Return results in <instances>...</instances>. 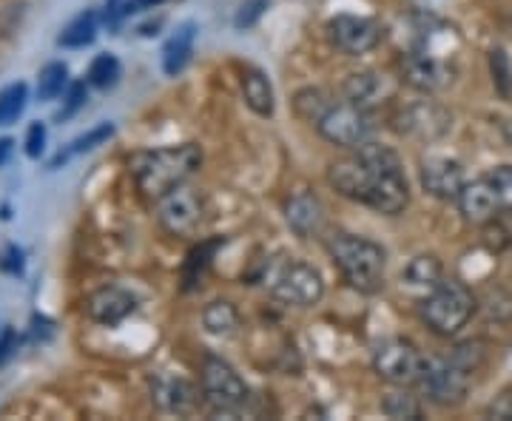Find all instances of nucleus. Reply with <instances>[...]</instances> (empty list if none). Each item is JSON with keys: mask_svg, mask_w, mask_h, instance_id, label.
Returning <instances> with one entry per match:
<instances>
[{"mask_svg": "<svg viewBox=\"0 0 512 421\" xmlns=\"http://www.w3.org/2000/svg\"><path fill=\"white\" fill-rule=\"evenodd\" d=\"M328 180L342 197L367 202L370 188H373V171L359 160V154H353L348 160H339V163L330 165Z\"/></svg>", "mask_w": 512, "mask_h": 421, "instance_id": "obj_17", "label": "nucleus"}, {"mask_svg": "<svg viewBox=\"0 0 512 421\" xmlns=\"http://www.w3.org/2000/svg\"><path fill=\"white\" fill-rule=\"evenodd\" d=\"M487 416H490V419H501V421L512 419V393H501V396L487 407Z\"/></svg>", "mask_w": 512, "mask_h": 421, "instance_id": "obj_41", "label": "nucleus"}, {"mask_svg": "<svg viewBox=\"0 0 512 421\" xmlns=\"http://www.w3.org/2000/svg\"><path fill=\"white\" fill-rule=\"evenodd\" d=\"M26 100H29V89L26 83H12L0 92V126H9L15 123L23 109H26Z\"/></svg>", "mask_w": 512, "mask_h": 421, "instance_id": "obj_29", "label": "nucleus"}, {"mask_svg": "<svg viewBox=\"0 0 512 421\" xmlns=\"http://www.w3.org/2000/svg\"><path fill=\"white\" fill-rule=\"evenodd\" d=\"M441 268L439 257L433 254H421V257H413L407 262V268L402 271L404 288H410L413 293H430L441 282Z\"/></svg>", "mask_w": 512, "mask_h": 421, "instance_id": "obj_22", "label": "nucleus"}, {"mask_svg": "<svg viewBox=\"0 0 512 421\" xmlns=\"http://www.w3.org/2000/svg\"><path fill=\"white\" fill-rule=\"evenodd\" d=\"M100 12H94V9H86V12H80L77 18L60 32L57 37V43L63 46V49H86V46H92L94 37L100 32Z\"/></svg>", "mask_w": 512, "mask_h": 421, "instance_id": "obj_23", "label": "nucleus"}, {"mask_svg": "<svg viewBox=\"0 0 512 421\" xmlns=\"http://www.w3.org/2000/svg\"><path fill=\"white\" fill-rule=\"evenodd\" d=\"M202 165V151L194 143L140 151L131 157V177L148 200H160L168 191L185 185Z\"/></svg>", "mask_w": 512, "mask_h": 421, "instance_id": "obj_1", "label": "nucleus"}, {"mask_svg": "<svg viewBox=\"0 0 512 421\" xmlns=\"http://www.w3.org/2000/svg\"><path fill=\"white\" fill-rule=\"evenodd\" d=\"M285 220L293 228V234L302 239L316 237L325 225V208L313 191H296L288 208H285Z\"/></svg>", "mask_w": 512, "mask_h": 421, "instance_id": "obj_18", "label": "nucleus"}, {"mask_svg": "<svg viewBox=\"0 0 512 421\" xmlns=\"http://www.w3.org/2000/svg\"><path fill=\"white\" fill-rule=\"evenodd\" d=\"M356 154L373 171V188H370V197H367L365 205H370L379 214H387V217L402 214L410 202L402 157L382 143H362L356 148Z\"/></svg>", "mask_w": 512, "mask_h": 421, "instance_id": "obj_2", "label": "nucleus"}, {"mask_svg": "<svg viewBox=\"0 0 512 421\" xmlns=\"http://www.w3.org/2000/svg\"><path fill=\"white\" fill-rule=\"evenodd\" d=\"M242 94H245V103H248V109L254 111V114H259V117H274V86H271V80L259 72V69H245L242 72Z\"/></svg>", "mask_w": 512, "mask_h": 421, "instance_id": "obj_21", "label": "nucleus"}, {"mask_svg": "<svg viewBox=\"0 0 512 421\" xmlns=\"http://www.w3.org/2000/svg\"><path fill=\"white\" fill-rule=\"evenodd\" d=\"M154 393V402L165 413H177V416H185L191 413L197 402H200V390L194 382H188L185 376H174V373H163L157 376V382L151 387Z\"/></svg>", "mask_w": 512, "mask_h": 421, "instance_id": "obj_16", "label": "nucleus"}, {"mask_svg": "<svg viewBox=\"0 0 512 421\" xmlns=\"http://www.w3.org/2000/svg\"><path fill=\"white\" fill-rule=\"evenodd\" d=\"M470 376L473 373L458 367L453 359H424L419 385L433 404H439V407H458L467 399Z\"/></svg>", "mask_w": 512, "mask_h": 421, "instance_id": "obj_7", "label": "nucleus"}, {"mask_svg": "<svg viewBox=\"0 0 512 421\" xmlns=\"http://www.w3.org/2000/svg\"><path fill=\"white\" fill-rule=\"evenodd\" d=\"M86 100H89V92H86V83H72L69 89H66V106L60 109L57 114V120H69L74 111H80L86 106Z\"/></svg>", "mask_w": 512, "mask_h": 421, "instance_id": "obj_36", "label": "nucleus"}, {"mask_svg": "<svg viewBox=\"0 0 512 421\" xmlns=\"http://www.w3.org/2000/svg\"><path fill=\"white\" fill-rule=\"evenodd\" d=\"M456 202L464 222H470V225H487L504 208L501 200H498V194H495L493 183H490V177L473 180V183L464 185Z\"/></svg>", "mask_w": 512, "mask_h": 421, "instance_id": "obj_15", "label": "nucleus"}, {"mask_svg": "<svg viewBox=\"0 0 512 421\" xmlns=\"http://www.w3.org/2000/svg\"><path fill=\"white\" fill-rule=\"evenodd\" d=\"M12 151H15V140L12 137H3L0 140V165H6L12 160Z\"/></svg>", "mask_w": 512, "mask_h": 421, "instance_id": "obj_43", "label": "nucleus"}, {"mask_svg": "<svg viewBox=\"0 0 512 421\" xmlns=\"http://www.w3.org/2000/svg\"><path fill=\"white\" fill-rule=\"evenodd\" d=\"M157 205V220L163 225L168 234L174 237H188L194 234L202 225L205 217V202H202L200 191L180 185L174 191H168L165 197H160Z\"/></svg>", "mask_w": 512, "mask_h": 421, "instance_id": "obj_8", "label": "nucleus"}, {"mask_svg": "<svg viewBox=\"0 0 512 421\" xmlns=\"http://www.w3.org/2000/svg\"><path fill=\"white\" fill-rule=\"evenodd\" d=\"M373 367L390 385H419L424 356L404 339H390L373 356Z\"/></svg>", "mask_w": 512, "mask_h": 421, "instance_id": "obj_10", "label": "nucleus"}, {"mask_svg": "<svg viewBox=\"0 0 512 421\" xmlns=\"http://www.w3.org/2000/svg\"><path fill=\"white\" fill-rule=\"evenodd\" d=\"M268 6H271V0H245V3L239 6L234 26H237L239 32L251 29V26H256V23L262 20V15L268 12Z\"/></svg>", "mask_w": 512, "mask_h": 421, "instance_id": "obj_34", "label": "nucleus"}, {"mask_svg": "<svg viewBox=\"0 0 512 421\" xmlns=\"http://www.w3.org/2000/svg\"><path fill=\"white\" fill-rule=\"evenodd\" d=\"M202 325L211 336H234L239 328V311L231 302L217 299L202 311Z\"/></svg>", "mask_w": 512, "mask_h": 421, "instance_id": "obj_25", "label": "nucleus"}, {"mask_svg": "<svg viewBox=\"0 0 512 421\" xmlns=\"http://www.w3.org/2000/svg\"><path fill=\"white\" fill-rule=\"evenodd\" d=\"M476 313V296L458 279H441L433 291L424 296L421 316L427 328L439 336H456Z\"/></svg>", "mask_w": 512, "mask_h": 421, "instance_id": "obj_4", "label": "nucleus"}, {"mask_svg": "<svg viewBox=\"0 0 512 421\" xmlns=\"http://www.w3.org/2000/svg\"><path fill=\"white\" fill-rule=\"evenodd\" d=\"M66 89H69V69H66V63H49L40 72V77H37V100L40 103L55 100Z\"/></svg>", "mask_w": 512, "mask_h": 421, "instance_id": "obj_27", "label": "nucleus"}, {"mask_svg": "<svg viewBox=\"0 0 512 421\" xmlns=\"http://www.w3.org/2000/svg\"><path fill=\"white\" fill-rule=\"evenodd\" d=\"M194 46H197V23H183L163 46V72L168 77H177L183 72L191 63Z\"/></svg>", "mask_w": 512, "mask_h": 421, "instance_id": "obj_20", "label": "nucleus"}, {"mask_svg": "<svg viewBox=\"0 0 512 421\" xmlns=\"http://www.w3.org/2000/svg\"><path fill=\"white\" fill-rule=\"evenodd\" d=\"M23 146H26V157L37 160V157L46 151V126H43V123H32V126H29V131H26V140H23Z\"/></svg>", "mask_w": 512, "mask_h": 421, "instance_id": "obj_37", "label": "nucleus"}, {"mask_svg": "<svg viewBox=\"0 0 512 421\" xmlns=\"http://www.w3.org/2000/svg\"><path fill=\"white\" fill-rule=\"evenodd\" d=\"M382 410L390 416V419H421V404L413 393H387L382 399Z\"/></svg>", "mask_w": 512, "mask_h": 421, "instance_id": "obj_30", "label": "nucleus"}, {"mask_svg": "<svg viewBox=\"0 0 512 421\" xmlns=\"http://www.w3.org/2000/svg\"><path fill=\"white\" fill-rule=\"evenodd\" d=\"M126 6H128V0H106V9H103V23L109 26V29H117L120 26V20L128 18V12H126Z\"/></svg>", "mask_w": 512, "mask_h": 421, "instance_id": "obj_40", "label": "nucleus"}, {"mask_svg": "<svg viewBox=\"0 0 512 421\" xmlns=\"http://www.w3.org/2000/svg\"><path fill=\"white\" fill-rule=\"evenodd\" d=\"M458 367H464L467 373H476L478 367L484 365V359H487V350L481 342H464V345H458L453 350V356H450Z\"/></svg>", "mask_w": 512, "mask_h": 421, "instance_id": "obj_33", "label": "nucleus"}, {"mask_svg": "<svg viewBox=\"0 0 512 421\" xmlns=\"http://www.w3.org/2000/svg\"><path fill=\"white\" fill-rule=\"evenodd\" d=\"M274 296L285 305L311 308L325 296V279L308 262H291L276 276Z\"/></svg>", "mask_w": 512, "mask_h": 421, "instance_id": "obj_9", "label": "nucleus"}, {"mask_svg": "<svg viewBox=\"0 0 512 421\" xmlns=\"http://www.w3.org/2000/svg\"><path fill=\"white\" fill-rule=\"evenodd\" d=\"M330 40L350 57L367 55L382 43V23L373 18H356V15H339L328 23Z\"/></svg>", "mask_w": 512, "mask_h": 421, "instance_id": "obj_11", "label": "nucleus"}, {"mask_svg": "<svg viewBox=\"0 0 512 421\" xmlns=\"http://www.w3.org/2000/svg\"><path fill=\"white\" fill-rule=\"evenodd\" d=\"M134 311H137V299L123 288H103L92 293L86 302V313L97 325H117Z\"/></svg>", "mask_w": 512, "mask_h": 421, "instance_id": "obj_19", "label": "nucleus"}, {"mask_svg": "<svg viewBox=\"0 0 512 421\" xmlns=\"http://www.w3.org/2000/svg\"><path fill=\"white\" fill-rule=\"evenodd\" d=\"M316 129L330 146L359 148L362 143H367L373 123H370V114H367L365 106L342 100V103H330L328 111L319 117Z\"/></svg>", "mask_w": 512, "mask_h": 421, "instance_id": "obj_5", "label": "nucleus"}, {"mask_svg": "<svg viewBox=\"0 0 512 421\" xmlns=\"http://www.w3.org/2000/svg\"><path fill=\"white\" fill-rule=\"evenodd\" d=\"M333 103V100H328V94L319 92V89H305V92H299L296 97H293V109H296V114L305 120V123H319V117L328 111V106Z\"/></svg>", "mask_w": 512, "mask_h": 421, "instance_id": "obj_28", "label": "nucleus"}, {"mask_svg": "<svg viewBox=\"0 0 512 421\" xmlns=\"http://www.w3.org/2000/svg\"><path fill=\"white\" fill-rule=\"evenodd\" d=\"M342 92H345V100L359 103V106H365L367 109V106L376 100V94L382 92V80H379V74L373 72H353L348 74Z\"/></svg>", "mask_w": 512, "mask_h": 421, "instance_id": "obj_26", "label": "nucleus"}, {"mask_svg": "<svg viewBox=\"0 0 512 421\" xmlns=\"http://www.w3.org/2000/svg\"><path fill=\"white\" fill-rule=\"evenodd\" d=\"M330 257L339 265L342 276L348 279L356 291L373 293L384 285V268L387 254L379 242L353 234H336L328 245Z\"/></svg>", "mask_w": 512, "mask_h": 421, "instance_id": "obj_3", "label": "nucleus"}, {"mask_svg": "<svg viewBox=\"0 0 512 421\" xmlns=\"http://www.w3.org/2000/svg\"><path fill=\"white\" fill-rule=\"evenodd\" d=\"M15 348H18V336H15V330H3V333H0V365L15 353Z\"/></svg>", "mask_w": 512, "mask_h": 421, "instance_id": "obj_42", "label": "nucleus"}, {"mask_svg": "<svg viewBox=\"0 0 512 421\" xmlns=\"http://www.w3.org/2000/svg\"><path fill=\"white\" fill-rule=\"evenodd\" d=\"M111 137H114V123H97L94 129H89L86 134H80V137H74L69 146L63 148L60 154H57L55 160L49 163V168L55 171L63 163H69L72 157H80V154H86V151H94L97 146H103V143H109Z\"/></svg>", "mask_w": 512, "mask_h": 421, "instance_id": "obj_24", "label": "nucleus"}, {"mask_svg": "<svg viewBox=\"0 0 512 421\" xmlns=\"http://www.w3.org/2000/svg\"><path fill=\"white\" fill-rule=\"evenodd\" d=\"M402 74L413 89L433 94L444 92L447 86H453L456 69H453L441 55H433V52L421 49V52H413V55L404 57Z\"/></svg>", "mask_w": 512, "mask_h": 421, "instance_id": "obj_12", "label": "nucleus"}, {"mask_svg": "<svg viewBox=\"0 0 512 421\" xmlns=\"http://www.w3.org/2000/svg\"><path fill=\"white\" fill-rule=\"evenodd\" d=\"M504 137H507V143H510V146H512V120H510V123H507V126H504Z\"/></svg>", "mask_w": 512, "mask_h": 421, "instance_id": "obj_44", "label": "nucleus"}, {"mask_svg": "<svg viewBox=\"0 0 512 421\" xmlns=\"http://www.w3.org/2000/svg\"><path fill=\"white\" fill-rule=\"evenodd\" d=\"M120 60L114 55H97L89 66V83L94 89H111L120 80Z\"/></svg>", "mask_w": 512, "mask_h": 421, "instance_id": "obj_31", "label": "nucleus"}, {"mask_svg": "<svg viewBox=\"0 0 512 421\" xmlns=\"http://www.w3.org/2000/svg\"><path fill=\"white\" fill-rule=\"evenodd\" d=\"M501 305H512V299L507 296V293H504V291H490V293H487V299H484V308H487V313H490L493 319H498V322H501V319H510V316H512V313L501 311Z\"/></svg>", "mask_w": 512, "mask_h": 421, "instance_id": "obj_39", "label": "nucleus"}, {"mask_svg": "<svg viewBox=\"0 0 512 421\" xmlns=\"http://www.w3.org/2000/svg\"><path fill=\"white\" fill-rule=\"evenodd\" d=\"M421 185H424L427 194H433L439 200H458V194L467 185V180H464V168L456 160L427 157L421 163Z\"/></svg>", "mask_w": 512, "mask_h": 421, "instance_id": "obj_14", "label": "nucleus"}, {"mask_svg": "<svg viewBox=\"0 0 512 421\" xmlns=\"http://www.w3.org/2000/svg\"><path fill=\"white\" fill-rule=\"evenodd\" d=\"M490 183H493L501 205L507 211H512V165H498V168H493L490 171Z\"/></svg>", "mask_w": 512, "mask_h": 421, "instance_id": "obj_35", "label": "nucleus"}, {"mask_svg": "<svg viewBox=\"0 0 512 421\" xmlns=\"http://www.w3.org/2000/svg\"><path fill=\"white\" fill-rule=\"evenodd\" d=\"M453 126V117L433 100H419L399 114V131L419 140H439Z\"/></svg>", "mask_w": 512, "mask_h": 421, "instance_id": "obj_13", "label": "nucleus"}, {"mask_svg": "<svg viewBox=\"0 0 512 421\" xmlns=\"http://www.w3.org/2000/svg\"><path fill=\"white\" fill-rule=\"evenodd\" d=\"M0 271H6V274L18 276L23 271V251H20L18 245H6L3 248V254H0Z\"/></svg>", "mask_w": 512, "mask_h": 421, "instance_id": "obj_38", "label": "nucleus"}, {"mask_svg": "<svg viewBox=\"0 0 512 421\" xmlns=\"http://www.w3.org/2000/svg\"><path fill=\"white\" fill-rule=\"evenodd\" d=\"M202 396L217 413H237L248 402V385L228 362L208 356L202 362Z\"/></svg>", "mask_w": 512, "mask_h": 421, "instance_id": "obj_6", "label": "nucleus"}, {"mask_svg": "<svg viewBox=\"0 0 512 421\" xmlns=\"http://www.w3.org/2000/svg\"><path fill=\"white\" fill-rule=\"evenodd\" d=\"M484 245L490 251H507L512 245V217L498 214L493 220L484 225Z\"/></svg>", "mask_w": 512, "mask_h": 421, "instance_id": "obj_32", "label": "nucleus"}]
</instances>
